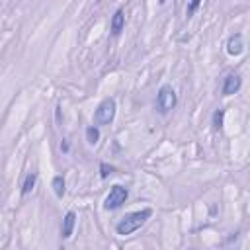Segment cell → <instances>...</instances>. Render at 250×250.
<instances>
[{
	"label": "cell",
	"instance_id": "6da1fadb",
	"mask_svg": "<svg viewBox=\"0 0 250 250\" xmlns=\"http://www.w3.org/2000/svg\"><path fill=\"white\" fill-rule=\"evenodd\" d=\"M152 211L150 209H141V211H133V213H127L117 225H115V230L117 234L121 236H127V234H133L137 229H141L148 219H150Z\"/></svg>",
	"mask_w": 250,
	"mask_h": 250
},
{
	"label": "cell",
	"instance_id": "7a4b0ae2",
	"mask_svg": "<svg viewBox=\"0 0 250 250\" xmlns=\"http://www.w3.org/2000/svg\"><path fill=\"white\" fill-rule=\"evenodd\" d=\"M176 102H178V98H176L174 88L170 84H162L158 94H156V109H158V113L166 115L170 109L176 107Z\"/></svg>",
	"mask_w": 250,
	"mask_h": 250
},
{
	"label": "cell",
	"instance_id": "3957f363",
	"mask_svg": "<svg viewBox=\"0 0 250 250\" xmlns=\"http://www.w3.org/2000/svg\"><path fill=\"white\" fill-rule=\"evenodd\" d=\"M113 117H115V100L104 98L94 111V123L96 125H109L113 121Z\"/></svg>",
	"mask_w": 250,
	"mask_h": 250
},
{
	"label": "cell",
	"instance_id": "277c9868",
	"mask_svg": "<svg viewBox=\"0 0 250 250\" xmlns=\"http://www.w3.org/2000/svg\"><path fill=\"white\" fill-rule=\"evenodd\" d=\"M127 197H129L127 188H123V186L115 184V186H111V189H109L107 197L104 199V209H107V211H115V209H119V207L127 201Z\"/></svg>",
	"mask_w": 250,
	"mask_h": 250
},
{
	"label": "cell",
	"instance_id": "5b68a950",
	"mask_svg": "<svg viewBox=\"0 0 250 250\" xmlns=\"http://www.w3.org/2000/svg\"><path fill=\"white\" fill-rule=\"evenodd\" d=\"M240 86H242V78L238 74L230 72V74L225 76L223 86H221V92H223V96H232V94H236L240 90Z\"/></svg>",
	"mask_w": 250,
	"mask_h": 250
},
{
	"label": "cell",
	"instance_id": "8992f818",
	"mask_svg": "<svg viewBox=\"0 0 250 250\" xmlns=\"http://www.w3.org/2000/svg\"><path fill=\"white\" fill-rule=\"evenodd\" d=\"M242 51H244V39H242V33H234V35H230L229 41H227V53L232 55V57H236V55H240Z\"/></svg>",
	"mask_w": 250,
	"mask_h": 250
},
{
	"label": "cell",
	"instance_id": "52a82bcc",
	"mask_svg": "<svg viewBox=\"0 0 250 250\" xmlns=\"http://www.w3.org/2000/svg\"><path fill=\"white\" fill-rule=\"evenodd\" d=\"M123 27H125V12L119 8V10H115V14L111 16V23H109L111 35L117 37V35L123 31Z\"/></svg>",
	"mask_w": 250,
	"mask_h": 250
},
{
	"label": "cell",
	"instance_id": "ba28073f",
	"mask_svg": "<svg viewBox=\"0 0 250 250\" xmlns=\"http://www.w3.org/2000/svg\"><path fill=\"white\" fill-rule=\"evenodd\" d=\"M74 223H76V213L74 211H68L62 219V225H61V236L62 238H70L72 234V229H74Z\"/></svg>",
	"mask_w": 250,
	"mask_h": 250
},
{
	"label": "cell",
	"instance_id": "9c48e42d",
	"mask_svg": "<svg viewBox=\"0 0 250 250\" xmlns=\"http://www.w3.org/2000/svg\"><path fill=\"white\" fill-rule=\"evenodd\" d=\"M35 182H37V172H29L23 180V186H21V195H27L31 193V189L35 188Z\"/></svg>",
	"mask_w": 250,
	"mask_h": 250
},
{
	"label": "cell",
	"instance_id": "30bf717a",
	"mask_svg": "<svg viewBox=\"0 0 250 250\" xmlns=\"http://www.w3.org/2000/svg\"><path fill=\"white\" fill-rule=\"evenodd\" d=\"M51 186H53L55 195H57L59 199H62V195H64V178H62V176H55L53 182H51Z\"/></svg>",
	"mask_w": 250,
	"mask_h": 250
},
{
	"label": "cell",
	"instance_id": "8fae6325",
	"mask_svg": "<svg viewBox=\"0 0 250 250\" xmlns=\"http://www.w3.org/2000/svg\"><path fill=\"white\" fill-rule=\"evenodd\" d=\"M86 141H88L90 145H96V143L100 141V129H98L96 125H90V127L86 129Z\"/></svg>",
	"mask_w": 250,
	"mask_h": 250
},
{
	"label": "cell",
	"instance_id": "7c38bea8",
	"mask_svg": "<svg viewBox=\"0 0 250 250\" xmlns=\"http://www.w3.org/2000/svg\"><path fill=\"white\" fill-rule=\"evenodd\" d=\"M223 119H225V109H215V113H213V127L221 129L223 127Z\"/></svg>",
	"mask_w": 250,
	"mask_h": 250
},
{
	"label": "cell",
	"instance_id": "4fadbf2b",
	"mask_svg": "<svg viewBox=\"0 0 250 250\" xmlns=\"http://www.w3.org/2000/svg\"><path fill=\"white\" fill-rule=\"evenodd\" d=\"M111 172H113V166H107L105 162L100 164V176H102V178H107Z\"/></svg>",
	"mask_w": 250,
	"mask_h": 250
},
{
	"label": "cell",
	"instance_id": "5bb4252c",
	"mask_svg": "<svg viewBox=\"0 0 250 250\" xmlns=\"http://www.w3.org/2000/svg\"><path fill=\"white\" fill-rule=\"evenodd\" d=\"M199 4H201V0H191V2H189V6H188V18L195 14V10L199 8Z\"/></svg>",
	"mask_w": 250,
	"mask_h": 250
},
{
	"label": "cell",
	"instance_id": "9a60e30c",
	"mask_svg": "<svg viewBox=\"0 0 250 250\" xmlns=\"http://www.w3.org/2000/svg\"><path fill=\"white\" fill-rule=\"evenodd\" d=\"M61 150H62V152H68V143H66V141L61 143Z\"/></svg>",
	"mask_w": 250,
	"mask_h": 250
},
{
	"label": "cell",
	"instance_id": "2e32d148",
	"mask_svg": "<svg viewBox=\"0 0 250 250\" xmlns=\"http://www.w3.org/2000/svg\"><path fill=\"white\" fill-rule=\"evenodd\" d=\"M158 2H160V4H164V2H166V0H158Z\"/></svg>",
	"mask_w": 250,
	"mask_h": 250
}]
</instances>
